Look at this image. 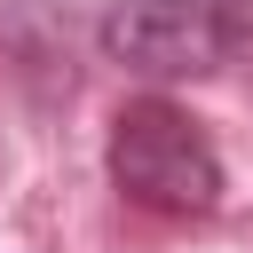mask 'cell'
Instances as JSON below:
<instances>
[{"mask_svg": "<svg viewBox=\"0 0 253 253\" xmlns=\"http://www.w3.org/2000/svg\"><path fill=\"white\" fill-rule=\"evenodd\" d=\"M103 166H111V190L126 206L158 213V221H206L221 206V190H229L213 134L166 95H142V103H126L111 119Z\"/></svg>", "mask_w": 253, "mask_h": 253, "instance_id": "6da1fadb", "label": "cell"}, {"mask_svg": "<svg viewBox=\"0 0 253 253\" xmlns=\"http://www.w3.org/2000/svg\"><path fill=\"white\" fill-rule=\"evenodd\" d=\"M95 47L150 87L213 79L237 55H253V0H111Z\"/></svg>", "mask_w": 253, "mask_h": 253, "instance_id": "7a4b0ae2", "label": "cell"}]
</instances>
